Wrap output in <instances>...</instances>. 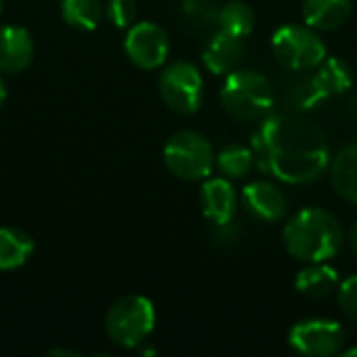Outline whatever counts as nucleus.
Instances as JSON below:
<instances>
[{
    "label": "nucleus",
    "instance_id": "nucleus-1",
    "mask_svg": "<svg viewBox=\"0 0 357 357\" xmlns=\"http://www.w3.org/2000/svg\"><path fill=\"white\" fill-rule=\"evenodd\" d=\"M255 165L284 184H310L328 163L326 134L312 119L297 113H276L261 119L251 134Z\"/></svg>",
    "mask_w": 357,
    "mask_h": 357
},
{
    "label": "nucleus",
    "instance_id": "nucleus-2",
    "mask_svg": "<svg viewBox=\"0 0 357 357\" xmlns=\"http://www.w3.org/2000/svg\"><path fill=\"white\" fill-rule=\"evenodd\" d=\"M282 241L287 251L299 261H328L343 245V228L331 211L307 207L291 215L282 228Z\"/></svg>",
    "mask_w": 357,
    "mask_h": 357
},
{
    "label": "nucleus",
    "instance_id": "nucleus-3",
    "mask_svg": "<svg viewBox=\"0 0 357 357\" xmlns=\"http://www.w3.org/2000/svg\"><path fill=\"white\" fill-rule=\"evenodd\" d=\"M220 98L224 109L243 121L261 119L274 107V88L270 79L251 69H234L226 75Z\"/></svg>",
    "mask_w": 357,
    "mask_h": 357
},
{
    "label": "nucleus",
    "instance_id": "nucleus-4",
    "mask_svg": "<svg viewBox=\"0 0 357 357\" xmlns=\"http://www.w3.org/2000/svg\"><path fill=\"white\" fill-rule=\"evenodd\" d=\"M157 322L155 305L142 295H126L117 299L105 316L107 337L123 349L140 347L153 333Z\"/></svg>",
    "mask_w": 357,
    "mask_h": 357
},
{
    "label": "nucleus",
    "instance_id": "nucleus-5",
    "mask_svg": "<svg viewBox=\"0 0 357 357\" xmlns=\"http://www.w3.org/2000/svg\"><path fill=\"white\" fill-rule=\"evenodd\" d=\"M163 161L176 178L197 182L211 176L215 167V153L203 134L195 130H180L165 142Z\"/></svg>",
    "mask_w": 357,
    "mask_h": 357
},
{
    "label": "nucleus",
    "instance_id": "nucleus-6",
    "mask_svg": "<svg viewBox=\"0 0 357 357\" xmlns=\"http://www.w3.org/2000/svg\"><path fill=\"white\" fill-rule=\"evenodd\" d=\"M272 50L276 61L289 71L316 69L326 59V44L310 25L289 23L274 31Z\"/></svg>",
    "mask_w": 357,
    "mask_h": 357
},
{
    "label": "nucleus",
    "instance_id": "nucleus-7",
    "mask_svg": "<svg viewBox=\"0 0 357 357\" xmlns=\"http://www.w3.org/2000/svg\"><path fill=\"white\" fill-rule=\"evenodd\" d=\"M159 92L163 102L180 115H192L205 98L203 75L188 61H174L159 73Z\"/></svg>",
    "mask_w": 357,
    "mask_h": 357
},
{
    "label": "nucleus",
    "instance_id": "nucleus-8",
    "mask_svg": "<svg viewBox=\"0 0 357 357\" xmlns=\"http://www.w3.org/2000/svg\"><path fill=\"white\" fill-rule=\"evenodd\" d=\"M347 341V333L335 320L312 318L297 322L289 333V345L310 357H333L343 351Z\"/></svg>",
    "mask_w": 357,
    "mask_h": 357
},
{
    "label": "nucleus",
    "instance_id": "nucleus-9",
    "mask_svg": "<svg viewBox=\"0 0 357 357\" xmlns=\"http://www.w3.org/2000/svg\"><path fill=\"white\" fill-rule=\"evenodd\" d=\"M123 50L140 69H159L169 54V38L165 29L153 21H140L128 27Z\"/></svg>",
    "mask_w": 357,
    "mask_h": 357
},
{
    "label": "nucleus",
    "instance_id": "nucleus-10",
    "mask_svg": "<svg viewBox=\"0 0 357 357\" xmlns=\"http://www.w3.org/2000/svg\"><path fill=\"white\" fill-rule=\"evenodd\" d=\"M243 205L247 211L261 222H280L287 218L289 201L284 192L266 180L251 182L243 188Z\"/></svg>",
    "mask_w": 357,
    "mask_h": 357
},
{
    "label": "nucleus",
    "instance_id": "nucleus-11",
    "mask_svg": "<svg viewBox=\"0 0 357 357\" xmlns=\"http://www.w3.org/2000/svg\"><path fill=\"white\" fill-rule=\"evenodd\" d=\"M203 215L215 226H228L238 209V195L226 178H207L201 186Z\"/></svg>",
    "mask_w": 357,
    "mask_h": 357
},
{
    "label": "nucleus",
    "instance_id": "nucleus-12",
    "mask_svg": "<svg viewBox=\"0 0 357 357\" xmlns=\"http://www.w3.org/2000/svg\"><path fill=\"white\" fill-rule=\"evenodd\" d=\"M33 38L21 25L0 27V71L15 75L25 71L33 61Z\"/></svg>",
    "mask_w": 357,
    "mask_h": 357
},
{
    "label": "nucleus",
    "instance_id": "nucleus-13",
    "mask_svg": "<svg viewBox=\"0 0 357 357\" xmlns=\"http://www.w3.org/2000/svg\"><path fill=\"white\" fill-rule=\"evenodd\" d=\"M243 54H245L243 38H236L220 29L207 44L203 52V63L213 75H224V73L228 75L230 71L238 67V63L243 61Z\"/></svg>",
    "mask_w": 357,
    "mask_h": 357
},
{
    "label": "nucleus",
    "instance_id": "nucleus-14",
    "mask_svg": "<svg viewBox=\"0 0 357 357\" xmlns=\"http://www.w3.org/2000/svg\"><path fill=\"white\" fill-rule=\"evenodd\" d=\"M303 23L316 31L339 29L351 15V0H303Z\"/></svg>",
    "mask_w": 357,
    "mask_h": 357
},
{
    "label": "nucleus",
    "instance_id": "nucleus-15",
    "mask_svg": "<svg viewBox=\"0 0 357 357\" xmlns=\"http://www.w3.org/2000/svg\"><path fill=\"white\" fill-rule=\"evenodd\" d=\"M339 272L328 266L326 261H318V264H307V268H303L297 278H295V289L310 299H322L328 297L333 291L339 289Z\"/></svg>",
    "mask_w": 357,
    "mask_h": 357
},
{
    "label": "nucleus",
    "instance_id": "nucleus-16",
    "mask_svg": "<svg viewBox=\"0 0 357 357\" xmlns=\"http://www.w3.org/2000/svg\"><path fill=\"white\" fill-rule=\"evenodd\" d=\"M33 238L13 226H0V270L10 272L27 264V259L33 255Z\"/></svg>",
    "mask_w": 357,
    "mask_h": 357
},
{
    "label": "nucleus",
    "instance_id": "nucleus-17",
    "mask_svg": "<svg viewBox=\"0 0 357 357\" xmlns=\"http://www.w3.org/2000/svg\"><path fill=\"white\" fill-rule=\"evenodd\" d=\"M331 182L337 195L357 205V142L343 146L331 163Z\"/></svg>",
    "mask_w": 357,
    "mask_h": 357
},
{
    "label": "nucleus",
    "instance_id": "nucleus-18",
    "mask_svg": "<svg viewBox=\"0 0 357 357\" xmlns=\"http://www.w3.org/2000/svg\"><path fill=\"white\" fill-rule=\"evenodd\" d=\"M312 79L318 86V90L324 94V98H328V96L343 94L354 86V71L343 59L326 56L316 67V73L312 75Z\"/></svg>",
    "mask_w": 357,
    "mask_h": 357
},
{
    "label": "nucleus",
    "instance_id": "nucleus-19",
    "mask_svg": "<svg viewBox=\"0 0 357 357\" xmlns=\"http://www.w3.org/2000/svg\"><path fill=\"white\" fill-rule=\"evenodd\" d=\"M61 15L67 25L79 31H92L98 27L105 6L100 0H61Z\"/></svg>",
    "mask_w": 357,
    "mask_h": 357
},
{
    "label": "nucleus",
    "instance_id": "nucleus-20",
    "mask_svg": "<svg viewBox=\"0 0 357 357\" xmlns=\"http://www.w3.org/2000/svg\"><path fill=\"white\" fill-rule=\"evenodd\" d=\"M215 167L224 174V178L241 180L255 167L253 149L245 144H228L215 155Z\"/></svg>",
    "mask_w": 357,
    "mask_h": 357
},
{
    "label": "nucleus",
    "instance_id": "nucleus-21",
    "mask_svg": "<svg viewBox=\"0 0 357 357\" xmlns=\"http://www.w3.org/2000/svg\"><path fill=\"white\" fill-rule=\"evenodd\" d=\"M218 21H220L222 31L232 33L236 38H247L255 27V13L247 2L232 0L228 4H224V8L220 10Z\"/></svg>",
    "mask_w": 357,
    "mask_h": 357
},
{
    "label": "nucleus",
    "instance_id": "nucleus-22",
    "mask_svg": "<svg viewBox=\"0 0 357 357\" xmlns=\"http://www.w3.org/2000/svg\"><path fill=\"white\" fill-rule=\"evenodd\" d=\"M105 15L117 29H128L136 23V0H109Z\"/></svg>",
    "mask_w": 357,
    "mask_h": 357
},
{
    "label": "nucleus",
    "instance_id": "nucleus-23",
    "mask_svg": "<svg viewBox=\"0 0 357 357\" xmlns=\"http://www.w3.org/2000/svg\"><path fill=\"white\" fill-rule=\"evenodd\" d=\"M339 305L341 312L357 322V276H349L341 282L339 287Z\"/></svg>",
    "mask_w": 357,
    "mask_h": 357
},
{
    "label": "nucleus",
    "instance_id": "nucleus-24",
    "mask_svg": "<svg viewBox=\"0 0 357 357\" xmlns=\"http://www.w3.org/2000/svg\"><path fill=\"white\" fill-rule=\"evenodd\" d=\"M6 96H8V90H6V82H4V73L0 71V109H2V105L6 102Z\"/></svg>",
    "mask_w": 357,
    "mask_h": 357
},
{
    "label": "nucleus",
    "instance_id": "nucleus-25",
    "mask_svg": "<svg viewBox=\"0 0 357 357\" xmlns=\"http://www.w3.org/2000/svg\"><path fill=\"white\" fill-rule=\"evenodd\" d=\"M349 241H351V247H354V251H357V224L351 228V236H349Z\"/></svg>",
    "mask_w": 357,
    "mask_h": 357
},
{
    "label": "nucleus",
    "instance_id": "nucleus-26",
    "mask_svg": "<svg viewBox=\"0 0 357 357\" xmlns=\"http://www.w3.org/2000/svg\"><path fill=\"white\" fill-rule=\"evenodd\" d=\"M341 356H345V357H354V356H357V347H354V349H347V351L343 349V351H341Z\"/></svg>",
    "mask_w": 357,
    "mask_h": 357
},
{
    "label": "nucleus",
    "instance_id": "nucleus-27",
    "mask_svg": "<svg viewBox=\"0 0 357 357\" xmlns=\"http://www.w3.org/2000/svg\"><path fill=\"white\" fill-rule=\"evenodd\" d=\"M2 6H4V0H0V13H2Z\"/></svg>",
    "mask_w": 357,
    "mask_h": 357
}]
</instances>
